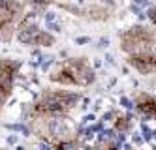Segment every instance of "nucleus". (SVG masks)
<instances>
[{"instance_id":"nucleus-1","label":"nucleus","mask_w":156,"mask_h":150,"mask_svg":"<svg viewBox=\"0 0 156 150\" xmlns=\"http://www.w3.org/2000/svg\"><path fill=\"white\" fill-rule=\"evenodd\" d=\"M27 122L32 133L40 137L51 150H77L79 146V131L68 117L32 118Z\"/></svg>"},{"instance_id":"nucleus-2","label":"nucleus","mask_w":156,"mask_h":150,"mask_svg":"<svg viewBox=\"0 0 156 150\" xmlns=\"http://www.w3.org/2000/svg\"><path fill=\"white\" fill-rule=\"evenodd\" d=\"M81 101V94L70 90H43L41 94L25 109V118H55L68 117Z\"/></svg>"},{"instance_id":"nucleus-3","label":"nucleus","mask_w":156,"mask_h":150,"mask_svg":"<svg viewBox=\"0 0 156 150\" xmlns=\"http://www.w3.org/2000/svg\"><path fill=\"white\" fill-rule=\"evenodd\" d=\"M47 77L55 85L75 86V88L90 86L96 81V73L92 70V66L88 64L87 58H81V56L66 58L58 64H55V68L49 72Z\"/></svg>"},{"instance_id":"nucleus-4","label":"nucleus","mask_w":156,"mask_h":150,"mask_svg":"<svg viewBox=\"0 0 156 150\" xmlns=\"http://www.w3.org/2000/svg\"><path fill=\"white\" fill-rule=\"evenodd\" d=\"M119 41H120V49L126 54H139V53L154 51L156 32L149 26L133 25V26L126 28L124 32H120Z\"/></svg>"},{"instance_id":"nucleus-5","label":"nucleus","mask_w":156,"mask_h":150,"mask_svg":"<svg viewBox=\"0 0 156 150\" xmlns=\"http://www.w3.org/2000/svg\"><path fill=\"white\" fill-rule=\"evenodd\" d=\"M15 36L23 45H41V47L55 45V36L49 34L47 30L40 28L38 15L34 11H32V13H25V17L21 19V23L17 25Z\"/></svg>"},{"instance_id":"nucleus-6","label":"nucleus","mask_w":156,"mask_h":150,"mask_svg":"<svg viewBox=\"0 0 156 150\" xmlns=\"http://www.w3.org/2000/svg\"><path fill=\"white\" fill-rule=\"evenodd\" d=\"M25 17V8L19 0H0V43L12 41L17 25Z\"/></svg>"},{"instance_id":"nucleus-7","label":"nucleus","mask_w":156,"mask_h":150,"mask_svg":"<svg viewBox=\"0 0 156 150\" xmlns=\"http://www.w3.org/2000/svg\"><path fill=\"white\" fill-rule=\"evenodd\" d=\"M19 70H21V62L13 58H0V94L8 98L12 96Z\"/></svg>"},{"instance_id":"nucleus-8","label":"nucleus","mask_w":156,"mask_h":150,"mask_svg":"<svg viewBox=\"0 0 156 150\" xmlns=\"http://www.w3.org/2000/svg\"><path fill=\"white\" fill-rule=\"evenodd\" d=\"M133 105L139 111L143 118H149L156 122V98H152L147 92H136L133 96Z\"/></svg>"},{"instance_id":"nucleus-9","label":"nucleus","mask_w":156,"mask_h":150,"mask_svg":"<svg viewBox=\"0 0 156 150\" xmlns=\"http://www.w3.org/2000/svg\"><path fill=\"white\" fill-rule=\"evenodd\" d=\"M130 126H132V122H130V118L128 117H124V114H120V117H117V120H115V128L119 130V131H128L130 130Z\"/></svg>"},{"instance_id":"nucleus-10","label":"nucleus","mask_w":156,"mask_h":150,"mask_svg":"<svg viewBox=\"0 0 156 150\" xmlns=\"http://www.w3.org/2000/svg\"><path fill=\"white\" fill-rule=\"evenodd\" d=\"M147 19L151 21L152 26H156V6H151V8L147 9Z\"/></svg>"},{"instance_id":"nucleus-11","label":"nucleus","mask_w":156,"mask_h":150,"mask_svg":"<svg viewBox=\"0 0 156 150\" xmlns=\"http://www.w3.org/2000/svg\"><path fill=\"white\" fill-rule=\"evenodd\" d=\"M100 150H122V148H119V146H117V145H113V143H105Z\"/></svg>"},{"instance_id":"nucleus-12","label":"nucleus","mask_w":156,"mask_h":150,"mask_svg":"<svg viewBox=\"0 0 156 150\" xmlns=\"http://www.w3.org/2000/svg\"><path fill=\"white\" fill-rule=\"evenodd\" d=\"M8 99H9L8 96H4V94H0V111L4 109V105H6V101H8Z\"/></svg>"},{"instance_id":"nucleus-13","label":"nucleus","mask_w":156,"mask_h":150,"mask_svg":"<svg viewBox=\"0 0 156 150\" xmlns=\"http://www.w3.org/2000/svg\"><path fill=\"white\" fill-rule=\"evenodd\" d=\"M136 4H141V6H145V4H149V0H133Z\"/></svg>"}]
</instances>
